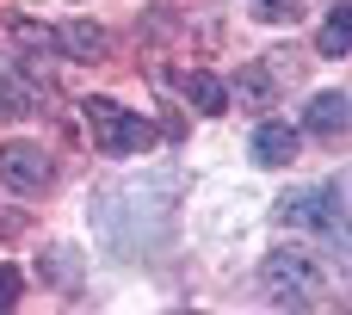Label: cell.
Segmentation results:
<instances>
[{"label":"cell","mask_w":352,"mask_h":315,"mask_svg":"<svg viewBox=\"0 0 352 315\" xmlns=\"http://www.w3.org/2000/svg\"><path fill=\"white\" fill-rule=\"evenodd\" d=\"M173 180H124V186H111L105 198H99V235H105V248L118 254V260H142V254H155L148 248V235H142V223L167 241L173 235Z\"/></svg>","instance_id":"obj_1"},{"label":"cell","mask_w":352,"mask_h":315,"mask_svg":"<svg viewBox=\"0 0 352 315\" xmlns=\"http://www.w3.org/2000/svg\"><path fill=\"white\" fill-rule=\"evenodd\" d=\"M56 180V161L37 149V142H0V186H12V192H43Z\"/></svg>","instance_id":"obj_5"},{"label":"cell","mask_w":352,"mask_h":315,"mask_svg":"<svg viewBox=\"0 0 352 315\" xmlns=\"http://www.w3.org/2000/svg\"><path fill=\"white\" fill-rule=\"evenodd\" d=\"M266 291L278 297V303H322V291H328V279H322V266L309 260V254H291V248H278V254H266Z\"/></svg>","instance_id":"obj_4"},{"label":"cell","mask_w":352,"mask_h":315,"mask_svg":"<svg viewBox=\"0 0 352 315\" xmlns=\"http://www.w3.org/2000/svg\"><path fill=\"white\" fill-rule=\"evenodd\" d=\"M186 93H192V105H198L204 118H223V105H229V87H223L217 74H204V68H192V80H186Z\"/></svg>","instance_id":"obj_9"},{"label":"cell","mask_w":352,"mask_h":315,"mask_svg":"<svg viewBox=\"0 0 352 315\" xmlns=\"http://www.w3.org/2000/svg\"><path fill=\"white\" fill-rule=\"evenodd\" d=\"M50 279L68 285V291L80 285V272H74V248H50Z\"/></svg>","instance_id":"obj_12"},{"label":"cell","mask_w":352,"mask_h":315,"mask_svg":"<svg viewBox=\"0 0 352 315\" xmlns=\"http://www.w3.org/2000/svg\"><path fill=\"white\" fill-rule=\"evenodd\" d=\"M19 291H25V285H19V272H12V266H0V309H12V303H19Z\"/></svg>","instance_id":"obj_14"},{"label":"cell","mask_w":352,"mask_h":315,"mask_svg":"<svg viewBox=\"0 0 352 315\" xmlns=\"http://www.w3.org/2000/svg\"><path fill=\"white\" fill-rule=\"evenodd\" d=\"M278 217H285L291 229H316V235L346 241V192H340V180H322V186H297V192H285V198H278Z\"/></svg>","instance_id":"obj_2"},{"label":"cell","mask_w":352,"mask_h":315,"mask_svg":"<svg viewBox=\"0 0 352 315\" xmlns=\"http://www.w3.org/2000/svg\"><path fill=\"white\" fill-rule=\"evenodd\" d=\"M19 105H25V93H19V87L0 74V111H19Z\"/></svg>","instance_id":"obj_15"},{"label":"cell","mask_w":352,"mask_h":315,"mask_svg":"<svg viewBox=\"0 0 352 315\" xmlns=\"http://www.w3.org/2000/svg\"><path fill=\"white\" fill-rule=\"evenodd\" d=\"M56 43H62L74 62H93V56H105V31H99V25H87V19H68Z\"/></svg>","instance_id":"obj_7"},{"label":"cell","mask_w":352,"mask_h":315,"mask_svg":"<svg viewBox=\"0 0 352 315\" xmlns=\"http://www.w3.org/2000/svg\"><path fill=\"white\" fill-rule=\"evenodd\" d=\"M248 149H254L260 167H291V161H297V130H291L285 118H260L254 136H248Z\"/></svg>","instance_id":"obj_6"},{"label":"cell","mask_w":352,"mask_h":315,"mask_svg":"<svg viewBox=\"0 0 352 315\" xmlns=\"http://www.w3.org/2000/svg\"><path fill=\"white\" fill-rule=\"evenodd\" d=\"M316 50H322V56H346V50H352V6H346V0L328 12V25H322Z\"/></svg>","instance_id":"obj_10"},{"label":"cell","mask_w":352,"mask_h":315,"mask_svg":"<svg viewBox=\"0 0 352 315\" xmlns=\"http://www.w3.org/2000/svg\"><path fill=\"white\" fill-rule=\"evenodd\" d=\"M309 130L316 136H340L346 130V93H316L309 99Z\"/></svg>","instance_id":"obj_8"},{"label":"cell","mask_w":352,"mask_h":315,"mask_svg":"<svg viewBox=\"0 0 352 315\" xmlns=\"http://www.w3.org/2000/svg\"><path fill=\"white\" fill-rule=\"evenodd\" d=\"M241 93H248L254 105H266V99H272V74H260V68H254V74H241Z\"/></svg>","instance_id":"obj_13"},{"label":"cell","mask_w":352,"mask_h":315,"mask_svg":"<svg viewBox=\"0 0 352 315\" xmlns=\"http://www.w3.org/2000/svg\"><path fill=\"white\" fill-rule=\"evenodd\" d=\"M254 6V19H266V25H285V19H303V0H248Z\"/></svg>","instance_id":"obj_11"},{"label":"cell","mask_w":352,"mask_h":315,"mask_svg":"<svg viewBox=\"0 0 352 315\" xmlns=\"http://www.w3.org/2000/svg\"><path fill=\"white\" fill-rule=\"evenodd\" d=\"M87 130H93V142H99L105 155H136V149H148V142H155L148 118L124 111L118 99H87Z\"/></svg>","instance_id":"obj_3"}]
</instances>
